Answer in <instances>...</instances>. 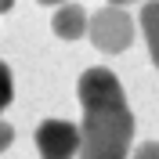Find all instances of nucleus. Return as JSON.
Segmentation results:
<instances>
[{"label": "nucleus", "instance_id": "0eeeda50", "mask_svg": "<svg viewBox=\"0 0 159 159\" xmlns=\"http://www.w3.org/2000/svg\"><path fill=\"white\" fill-rule=\"evenodd\" d=\"M130 159H159V141H141V145H134Z\"/></svg>", "mask_w": 159, "mask_h": 159}, {"label": "nucleus", "instance_id": "1a4fd4ad", "mask_svg": "<svg viewBox=\"0 0 159 159\" xmlns=\"http://www.w3.org/2000/svg\"><path fill=\"white\" fill-rule=\"evenodd\" d=\"M105 4H112V7H127V4H141V0H105Z\"/></svg>", "mask_w": 159, "mask_h": 159}, {"label": "nucleus", "instance_id": "9d476101", "mask_svg": "<svg viewBox=\"0 0 159 159\" xmlns=\"http://www.w3.org/2000/svg\"><path fill=\"white\" fill-rule=\"evenodd\" d=\"M36 4H43V7H54V4H58L61 7V4H69V0H36Z\"/></svg>", "mask_w": 159, "mask_h": 159}, {"label": "nucleus", "instance_id": "6e6552de", "mask_svg": "<svg viewBox=\"0 0 159 159\" xmlns=\"http://www.w3.org/2000/svg\"><path fill=\"white\" fill-rule=\"evenodd\" d=\"M11 141H15V127H11L7 119H0V152H7Z\"/></svg>", "mask_w": 159, "mask_h": 159}, {"label": "nucleus", "instance_id": "39448f33", "mask_svg": "<svg viewBox=\"0 0 159 159\" xmlns=\"http://www.w3.org/2000/svg\"><path fill=\"white\" fill-rule=\"evenodd\" d=\"M138 22H141V36L148 43V58L159 69V0H145L141 4V18Z\"/></svg>", "mask_w": 159, "mask_h": 159}, {"label": "nucleus", "instance_id": "9b49d317", "mask_svg": "<svg viewBox=\"0 0 159 159\" xmlns=\"http://www.w3.org/2000/svg\"><path fill=\"white\" fill-rule=\"evenodd\" d=\"M11 7H15V0H0V15H7Z\"/></svg>", "mask_w": 159, "mask_h": 159}, {"label": "nucleus", "instance_id": "f03ea898", "mask_svg": "<svg viewBox=\"0 0 159 159\" xmlns=\"http://www.w3.org/2000/svg\"><path fill=\"white\" fill-rule=\"evenodd\" d=\"M134 33H138V22L130 18L127 7H98L90 15V25H87V40L101 54H123V51L134 43Z\"/></svg>", "mask_w": 159, "mask_h": 159}, {"label": "nucleus", "instance_id": "423d86ee", "mask_svg": "<svg viewBox=\"0 0 159 159\" xmlns=\"http://www.w3.org/2000/svg\"><path fill=\"white\" fill-rule=\"evenodd\" d=\"M11 98H15V76H11V69L0 61V112L11 105Z\"/></svg>", "mask_w": 159, "mask_h": 159}, {"label": "nucleus", "instance_id": "f257e3e1", "mask_svg": "<svg viewBox=\"0 0 159 159\" xmlns=\"http://www.w3.org/2000/svg\"><path fill=\"white\" fill-rule=\"evenodd\" d=\"M80 98V159H130L134 152V112L123 83L112 69L94 65L76 80Z\"/></svg>", "mask_w": 159, "mask_h": 159}, {"label": "nucleus", "instance_id": "20e7f679", "mask_svg": "<svg viewBox=\"0 0 159 159\" xmlns=\"http://www.w3.org/2000/svg\"><path fill=\"white\" fill-rule=\"evenodd\" d=\"M87 25H90V15L80 4H61V7H54V18H51V29H54V36L61 40H80L87 36Z\"/></svg>", "mask_w": 159, "mask_h": 159}, {"label": "nucleus", "instance_id": "7ed1b4c3", "mask_svg": "<svg viewBox=\"0 0 159 159\" xmlns=\"http://www.w3.org/2000/svg\"><path fill=\"white\" fill-rule=\"evenodd\" d=\"M40 159H76L80 156V123L69 119H43L36 127Z\"/></svg>", "mask_w": 159, "mask_h": 159}]
</instances>
